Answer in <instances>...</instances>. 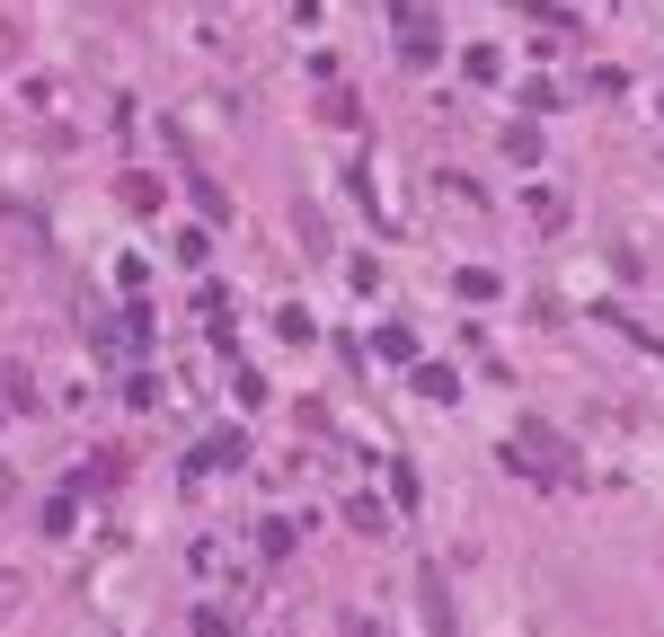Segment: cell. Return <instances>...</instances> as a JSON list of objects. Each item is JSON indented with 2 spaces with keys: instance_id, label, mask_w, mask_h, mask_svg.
<instances>
[{
  "instance_id": "6da1fadb",
  "label": "cell",
  "mask_w": 664,
  "mask_h": 637,
  "mask_svg": "<svg viewBox=\"0 0 664 637\" xmlns=\"http://www.w3.org/2000/svg\"><path fill=\"white\" fill-rule=\"evenodd\" d=\"M398 27H408V62H434V18H417V10H408Z\"/></svg>"
},
{
  "instance_id": "7a4b0ae2",
  "label": "cell",
  "mask_w": 664,
  "mask_h": 637,
  "mask_svg": "<svg viewBox=\"0 0 664 637\" xmlns=\"http://www.w3.org/2000/svg\"><path fill=\"white\" fill-rule=\"evenodd\" d=\"M372 346H381V354H390V363H417V337H408V328H381V337H372Z\"/></svg>"
},
{
  "instance_id": "3957f363",
  "label": "cell",
  "mask_w": 664,
  "mask_h": 637,
  "mask_svg": "<svg viewBox=\"0 0 664 637\" xmlns=\"http://www.w3.org/2000/svg\"><path fill=\"white\" fill-rule=\"evenodd\" d=\"M195 637H231V611H195Z\"/></svg>"
}]
</instances>
